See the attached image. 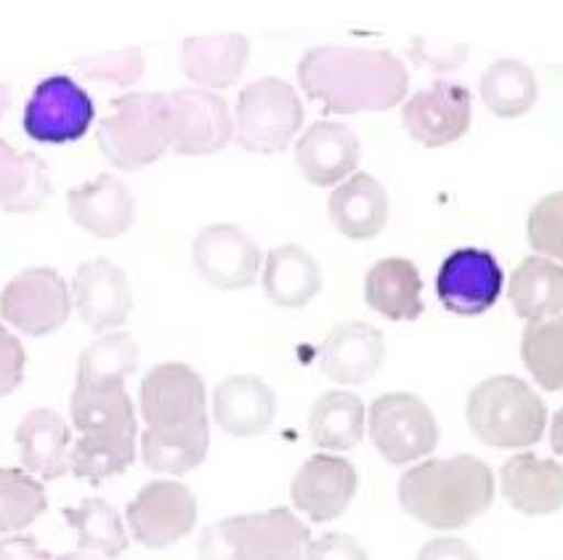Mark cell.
<instances>
[{"label":"cell","mask_w":563,"mask_h":560,"mask_svg":"<svg viewBox=\"0 0 563 560\" xmlns=\"http://www.w3.org/2000/svg\"><path fill=\"white\" fill-rule=\"evenodd\" d=\"M251 43L245 35H202L181 43V69L191 82L223 91L240 80Z\"/></svg>","instance_id":"484cf974"},{"label":"cell","mask_w":563,"mask_h":560,"mask_svg":"<svg viewBox=\"0 0 563 560\" xmlns=\"http://www.w3.org/2000/svg\"><path fill=\"white\" fill-rule=\"evenodd\" d=\"M73 303L82 324L93 333L123 327L133 309V292L125 271L107 258L82 264L73 277Z\"/></svg>","instance_id":"e0dca14e"},{"label":"cell","mask_w":563,"mask_h":560,"mask_svg":"<svg viewBox=\"0 0 563 560\" xmlns=\"http://www.w3.org/2000/svg\"><path fill=\"white\" fill-rule=\"evenodd\" d=\"M64 518L78 534V545L82 552H99L104 558H120L128 550V534L123 518L110 502L91 496L80 505L67 507Z\"/></svg>","instance_id":"e575fe53"},{"label":"cell","mask_w":563,"mask_h":560,"mask_svg":"<svg viewBox=\"0 0 563 560\" xmlns=\"http://www.w3.org/2000/svg\"><path fill=\"white\" fill-rule=\"evenodd\" d=\"M401 120L409 136L428 149L450 146L471 128V91L460 82L437 80L407 101Z\"/></svg>","instance_id":"9a60e30c"},{"label":"cell","mask_w":563,"mask_h":560,"mask_svg":"<svg viewBox=\"0 0 563 560\" xmlns=\"http://www.w3.org/2000/svg\"><path fill=\"white\" fill-rule=\"evenodd\" d=\"M136 441L139 428L86 433L69 451V470L78 479L99 486L131 468L136 460Z\"/></svg>","instance_id":"f1b7e54d"},{"label":"cell","mask_w":563,"mask_h":560,"mask_svg":"<svg viewBox=\"0 0 563 560\" xmlns=\"http://www.w3.org/2000/svg\"><path fill=\"white\" fill-rule=\"evenodd\" d=\"M131 537L150 550H163L189 537L197 524V500L178 481H152L125 511Z\"/></svg>","instance_id":"30bf717a"},{"label":"cell","mask_w":563,"mask_h":560,"mask_svg":"<svg viewBox=\"0 0 563 560\" xmlns=\"http://www.w3.org/2000/svg\"><path fill=\"white\" fill-rule=\"evenodd\" d=\"M418 560H478V552L463 539L439 537L422 545Z\"/></svg>","instance_id":"7bdbcfd3"},{"label":"cell","mask_w":563,"mask_h":560,"mask_svg":"<svg viewBox=\"0 0 563 560\" xmlns=\"http://www.w3.org/2000/svg\"><path fill=\"white\" fill-rule=\"evenodd\" d=\"M75 69L82 72V78L96 82H110V86L128 88L141 80L144 75V56L141 48H120L107 51V54H91L75 61Z\"/></svg>","instance_id":"f35d334b"},{"label":"cell","mask_w":563,"mask_h":560,"mask_svg":"<svg viewBox=\"0 0 563 560\" xmlns=\"http://www.w3.org/2000/svg\"><path fill=\"white\" fill-rule=\"evenodd\" d=\"M69 425L54 410H32L16 428L22 464L30 475L56 481L69 470Z\"/></svg>","instance_id":"d4e9b609"},{"label":"cell","mask_w":563,"mask_h":560,"mask_svg":"<svg viewBox=\"0 0 563 560\" xmlns=\"http://www.w3.org/2000/svg\"><path fill=\"white\" fill-rule=\"evenodd\" d=\"M210 447L208 417L184 428L155 430L146 428L141 436V460L155 473L184 475L202 464Z\"/></svg>","instance_id":"f546056e"},{"label":"cell","mask_w":563,"mask_h":560,"mask_svg":"<svg viewBox=\"0 0 563 560\" xmlns=\"http://www.w3.org/2000/svg\"><path fill=\"white\" fill-rule=\"evenodd\" d=\"M508 298L516 316L527 322H542L561 316L563 311V266L542 256H529L518 264L510 277Z\"/></svg>","instance_id":"83f0119b"},{"label":"cell","mask_w":563,"mask_h":560,"mask_svg":"<svg viewBox=\"0 0 563 560\" xmlns=\"http://www.w3.org/2000/svg\"><path fill=\"white\" fill-rule=\"evenodd\" d=\"M303 101L282 78H261L236 97L234 136L242 149L255 155L285 152L303 125Z\"/></svg>","instance_id":"8992f818"},{"label":"cell","mask_w":563,"mask_h":560,"mask_svg":"<svg viewBox=\"0 0 563 560\" xmlns=\"http://www.w3.org/2000/svg\"><path fill=\"white\" fill-rule=\"evenodd\" d=\"M266 298L279 309H303L322 290V269L300 245L274 247L264 266Z\"/></svg>","instance_id":"4316f807"},{"label":"cell","mask_w":563,"mask_h":560,"mask_svg":"<svg viewBox=\"0 0 563 560\" xmlns=\"http://www.w3.org/2000/svg\"><path fill=\"white\" fill-rule=\"evenodd\" d=\"M386 359L383 333L367 322H343L324 337L319 367L338 385H362Z\"/></svg>","instance_id":"ffe728a7"},{"label":"cell","mask_w":563,"mask_h":560,"mask_svg":"<svg viewBox=\"0 0 563 560\" xmlns=\"http://www.w3.org/2000/svg\"><path fill=\"white\" fill-rule=\"evenodd\" d=\"M550 444H553V451L559 457H563V406L555 412L553 417V428H550Z\"/></svg>","instance_id":"f6af8a7d"},{"label":"cell","mask_w":563,"mask_h":560,"mask_svg":"<svg viewBox=\"0 0 563 560\" xmlns=\"http://www.w3.org/2000/svg\"><path fill=\"white\" fill-rule=\"evenodd\" d=\"M468 425L486 447L527 449L545 433L548 406L521 378L500 374L471 391Z\"/></svg>","instance_id":"277c9868"},{"label":"cell","mask_w":563,"mask_h":560,"mask_svg":"<svg viewBox=\"0 0 563 560\" xmlns=\"http://www.w3.org/2000/svg\"><path fill=\"white\" fill-rule=\"evenodd\" d=\"M521 359L545 391H563V314L527 324L521 337Z\"/></svg>","instance_id":"8d00e7d4"},{"label":"cell","mask_w":563,"mask_h":560,"mask_svg":"<svg viewBox=\"0 0 563 560\" xmlns=\"http://www.w3.org/2000/svg\"><path fill=\"white\" fill-rule=\"evenodd\" d=\"M364 404L351 391H328L311 406L309 430L319 449L345 451L356 447L364 433Z\"/></svg>","instance_id":"1f68e13d"},{"label":"cell","mask_w":563,"mask_h":560,"mask_svg":"<svg viewBox=\"0 0 563 560\" xmlns=\"http://www.w3.org/2000/svg\"><path fill=\"white\" fill-rule=\"evenodd\" d=\"M56 560H104V558H96V556H91V552H67V556H62V558H56Z\"/></svg>","instance_id":"7dc6e473"},{"label":"cell","mask_w":563,"mask_h":560,"mask_svg":"<svg viewBox=\"0 0 563 560\" xmlns=\"http://www.w3.org/2000/svg\"><path fill=\"white\" fill-rule=\"evenodd\" d=\"M191 260L205 282L223 292L251 288L261 271L258 245L234 224L205 226L191 245Z\"/></svg>","instance_id":"4fadbf2b"},{"label":"cell","mask_w":563,"mask_h":560,"mask_svg":"<svg viewBox=\"0 0 563 560\" xmlns=\"http://www.w3.org/2000/svg\"><path fill=\"white\" fill-rule=\"evenodd\" d=\"M139 369V346L128 333H110L96 337L91 346L82 348L78 359L75 383L104 385L125 383Z\"/></svg>","instance_id":"d590c367"},{"label":"cell","mask_w":563,"mask_h":560,"mask_svg":"<svg viewBox=\"0 0 563 560\" xmlns=\"http://www.w3.org/2000/svg\"><path fill=\"white\" fill-rule=\"evenodd\" d=\"M399 502L422 526L437 531L463 528L495 502V473L473 455L426 460L401 475Z\"/></svg>","instance_id":"7a4b0ae2"},{"label":"cell","mask_w":563,"mask_h":560,"mask_svg":"<svg viewBox=\"0 0 563 560\" xmlns=\"http://www.w3.org/2000/svg\"><path fill=\"white\" fill-rule=\"evenodd\" d=\"M24 365H27V354L19 343L16 335L0 324V396L14 393L24 380Z\"/></svg>","instance_id":"60d3db41"},{"label":"cell","mask_w":563,"mask_h":560,"mask_svg":"<svg viewBox=\"0 0 563 560\" xmlns=\"http://www.w3.org/2000/svg\"><path fill=\"white\" fill-rule=\"evenodd\" d=\"M73 311V292L62 273L32 266L16 273L0 292V316L30 337H43L64 327Z\"/></svg>","instance_id":"ba28073f"},{"label":"cell","mask_w":563,"mask_h":560,"mask_svg":"<svg viewBox=\"0 0 563 560\" xmlns=\"http://www.w3.org/2000/svg\"><path fill=\"white\" fill-rule=\"evenodd\" d=\"M388 192L375 176L354 173L332 189L328 215L349 239H373L388 224Z\"/></svg>","instance_id":"603a6c76"},{"label":"cell","mask_w":563,"mask_h":560,"mask_svg":"<svg viewBox=\"0 0 563 560\" xmlns=\"http://www.w3.org/2000/svg\"><path fill=\"white\" fill-rule=\"evenodd\" d=\"M306 560H369L364 547L349 534H322L306 547Z\"/></svg>","instance_id":"b9f144b4"},{"label":"cell","mask_w":563,"mask_h":560,"mask_svg":"<svg viewBox=\"0 0 563 560\" xmlns=\"http://www.w3.org/2000/svg\"><path fill=\"white\" fill-rule=\"evenodd\" d=\"M362 157L356 133L343 123L319 120L296 142V165L313 187H338L354 176Z\"/></svg>","instance_id":"ac0fdd59"},{"label":"cell","mask_w":563,"mask_h":560,"mask_svg":"<svg viewBox=\"0 0 563 560\" xmlns=\"http://www.w3.org/2000/svg\"><path fill=\"white\" fill-rule=\"evenodd\" d=\"M0 560H56L48 550L32 537H5L0 539Z\"/></svg>","instance_id":"ee69618b"},{"label":"cell","mask_w":563,"mask_h":560,"mask_svg":"<svg viewBox=\"0 0 563 560\" xmlns=\"http://www.w3.org/2000/svg\"><path fill=\"white\" fill-rule=\"evenodd\" d=\"M527 237L542 258L563 264V192H553L537 202L529 213Z\"/></svg>","instance_id":"ab89813d"},{"label":"cell","mask_w":563,"mask_h":560,"mask_svg":"<svg viewBox=\"0 0 563 560\" xmlns=\"http://www.w3.org/2000/svg\"><path fill=\"white\" fill-rule=\"evenodd\" d=\"M484 104L500 120H516L527 114L540 97V82L532 67L518 59H500L482 75L478 82Z\"/></svg>","instance_id":"836d02e7"},{"label":"cell","mask_w":563,"mask_h":560,"mask_svg":"<svg viewBox=\"0 0 563 560\" xmlns=\"http://www.w3.org/2000/svg\"><path fill=\"white\" fill-rule=\"evenodd\" d=\"M96 144L120 170L150 168L173 146L170 93H125L99 123Z\"/></svg>","instance_id":"3957f363"},{"label":"cell","mask_w":563,"mask_h":560,"mask_svg":"<svg viewBox=\"0 0 563 560\" xmlns=\"http://www.w3.org/2000/svg\"><path fill=\"white\" fill-rule=\"evenodd\" d=\"M173 152L184 157L216 155L234 136V117L227 99L202 88H181L170 93Z\"/></svg>","instance_id":"5bb4252c"},{"label":"cell","mask_w":563,"mask_h":560,"mask_svg":"<svg viewBox=\"0 0 563 560\" xmlns=\"http://www.w3.org/2000/svg\"><path fill=\"white\" fill-rule=\"evenodd\" d=\"M69 415H73V425L82 436L96 430L139 428L136 406L128 396L125 383H75L73 399H69Z\"/></svg>","instance_id":"d6a6232c"},{"label":"cell","mask_w":563,"mask_h":560,"mask_svg":"<svg viewBox=\"0 0 563 560\" xmlns=\"http://www.w3.org/2000/svg\"><path fill=\"white\" fill-rule=\"evenodd\" d=\"M309 526L287 507L216 520L200 537L202 560H306Z\"/></svg>","instance_id":"5b68a950"},{"label":"cell","mask_w":563,"mask_h":560,"mask_svg":"<svg viewBox=\"0 0 563 560\" xmlns=\"http://www.w3.org/2000/svg\"><path fill=\"white\" fill-rule=\"evenodd\" d=\"M503 269L482 247H460L446 256L437 273V298L450 314H486L503 292Z\"/></svg>","instance_id":"7c38bea8"},{"label":"cell","mask_w":563,"mask_h":560,"mask_svg":"<svg viewBox=\"0 0 563 560\" xmlns=\"http://www.w3.org/2000/svg\"><path fill=\"white\" fill-rule=\"evenodd\" d=\"M139 410L146 428L170 430L200 423L205 412V383L184 361H165L152 367L141 380Z\"/></svg>","instance_id":"8fae6325"},{"label":"cell","mask_w":563,"mask_h":560,"mask_svg":"<svg viewBox=\"0 0 563 560\" xmlns=\"http://www.w3.org/2000/svg\"><path fill=\"white\" fill-rule=\"evenodd\" d=\"M48 496L35 475L0 468V534H16L46 513Z\"/></svg>","instance_id":"74e56055"},{"label":"cell","mask_w":563,"mask_h":560,"mask_svg":"<svg viewBox=\"0 0 563 560\" xmlns=\"http://www.w3.org/2000/svg\"><path fill=\"white\" fill-rule=\"evenodd\" d=\"M505 500L521 515H550L563 507V464L532 451L514 455L500 470Z\"/></svg>","instance_id":"7402d4cb"},{"label":"cell","mask_w":563,"mask_h":560,"mask_svg":"<svg viewBox=\"0 0 563 560\" xmlns=\"http://www.w3.org/2000/svg\"><path fill=\"white\" fill-rule=\"evenodd\" d=\"M364 301L373 311L391 322L420 320L422 279L418 266L407 258H383L364 277Z\"/></svg>","instance_id":"cb8c5ba5"},{"label":"cell","mask_w":563,"mask_h":560,"mask_svg":"<svg viewBox=\"0 0 563 560\" xmlns=\"http://www.w3.org/2000/svg\"><path fill=\"white\" fill-rule=\"evenodd\" d=\"M277 396L261 378L232 374L213 391V419L234 438H253L272 428Z\"/></svg>","instance_id":"44dd1931"},{"label":"cell","mask_w":563,"mask_h":560,"mask_svg":"<svg viewBox=\"0 0 563 560\" xmlns=\"http://www.w3.org/2000/svg\"><path fill=\"white\" fill-rule=\"evenodd\" d=\"M51 194L46 163L32 152H19L0 138V208L9 213H35Z\"/></svg>","instance_id":"4dcf8cb0"},{"label":"cell","mask_w":563,"mask_h":560,"mask_svg":"<svg viewBox=\"0 0 563 560\" xmlns=\"http://www.w3.org/2000/svg\"><path fill=\"white\" fill-rule=\"evenodd\" d=\"M360 475L351 460L335 455H313L300 464L290 483V500L313 524L341 518L354 500Z\"/></svg>","instance_id":"2e32d148"},{"label":"cell","mask_w":563,"mask_h":560,"mask_svg":"<svg viewBox=\"0 0 563 560\" xmlns=\"http://www.w3.org/2000/svg\"><path fill=\"white\" fill-rule=\"evenodd\" d=\"M69 219L99 239L123 237L136 224V200L118 176H96L67 194Z\"/></svg>","instance_id":"d6986e66"},{"label":"cell","mask_w":563,"mask_h":560,"mask_svg":"<svg viewBox=\"0 0 563 560\" xmlns=\"http://www.w3.org/2000/svg\"><path fill=\"white\" fill-rule=\"evenodd\" d=\"M9 107H11V86L0 82V117H3Z\"/></svg>","instance_id":"bcb514c9"},{"label":"cell","mask_w":563,"mask_h":560,"mask_svg":"<svg viewBox=\"0 0 563 560\" xmlns=\"http://www.w3.org/2000/svg\"><path fill=\"white\" fill-rule=\"evenodd\" d=\"M96 117L93 101L67 75L41 80L24 107V133L41 144L80 142Z\"/></svg>","instance_id":"9c48e42d"},{"label":"cell","mask_w":563,"mask_h":560,"mask_svg":"<svg viewBox=\"0 0 563 560\" xmlns=\"http://www.w3.org/2000/svg\"><path fill=\"white\" fill-rule=\"evenodd\" d=\"M369 438L391 464H409L431 455L439 444V423L431 406L415 393H383L367 415Z\"/></svg>","instance_id":"52a82bcc"},{"label":"cell","mask_w":563,"mask_h":560,"mask_svg":"<svg viewBox=\"0 0 563 560\" xmlns=\"http://www.w3.org/2000/svg\"><path fill=\"white\" fill-rule=\"evenodd\" d=\"M298 82L328 114L386 112L407 97L409 72L391 51L317 46L300 59Z\"/></svg>","instance_id":"6da1fadb"}]
</instances>
